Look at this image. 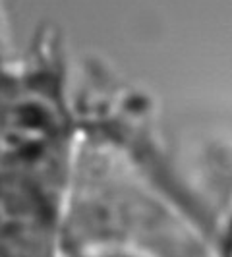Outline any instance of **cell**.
I'll return each mask as SVG.
<instances>
[{"label": "cell", "mask_w": 232, "mask_h": 257, "mask_svg": "<svg viewBox=\"0 0 232 257\" xmlns=\"http://www.w3.org/2000/svg\"><path fill=\"white\" fill-rule=\"evenodd\" d=\"M228 257H232V240H230V251H228Z\"/></svg>", "instance_id": "6da1fadb"}]
</instances>
